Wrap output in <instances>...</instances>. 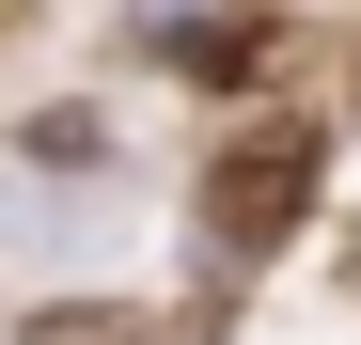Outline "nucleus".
<instances>
[{"mask_svg":"<svg viewBox=\"0 0 361 345\" xmlns=\"http://www.w3.org/2000/svg\"><path fill=\"white\" fill-rule=\"evenodd\" d=\"M314 172H330V126L314 110H267V126H235L204 157V267H267L298 236V204H314Z\"/></svg>","mask_w":361,"mask_h":345,"instance_id":"f257e3e1","label":"nucleus"},{"mask_svg":"<svg viewBox=\"0 0 361 345\" xmlns=\"http://www.w3.org/2000/svg\"><path fill=\"white\" fill-rule=\"evenodd\" d=\"M47 345H142V314H126V299H94V314H47Z\"/></svg>","mask_w":361,"mask_h":345,"instance_id":"f03ea898","label":"nucleus"}]
</instances>
